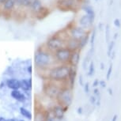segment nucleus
<instances>
[{"instance_id":"f257e3e1","label":"nucleus","mask_w":121,"mask_h":121,"mask_svg":"<svg viewBox=\"0 0 121 121\" xmlns=\"http://www.w3.org/2000/svg\"><path fill=\"white\" fill-rule=\"evenodd\" d=\"M34 64L38 70H48L55 65L58 64L55 59L53 52L45 47L38 48L34 54Z\"/></svg>"},{"instance_id":"f03ea898","label":"nucleus","mask_w":121,"mask_h":121,"mask_svg":"<svg viewBox=\"0 0 121 121\" xmlns=\"http://www.w3.org/2000/svg\"><path fill=\"white\" fill-rule=\"evenodd\" d=\"M71 68L69 64H56L47 70V78L57 82L67 83L68 76ZM68 84V83H67Z\"/></svg>"},{"instance_id":"7ed1b4c3","label":"nucleus","mask_w":121,"mask_h":121,"mask_svg":"<svg viewBox=\"0 0 121 121\" xmlns=\"http://www.w3.org/2000/svg\"><path fill=\"white\" fill-rule=\"evenodd\" d=\"M67 37L68 35L64 29L62 32L56 33L49 36L44 45L50 52H54L61 48L66 47V40Z\"/></svg>"},{"instance_id":"20e7f679","label":"nucleus","mask_w":121,"mask_h":121,"mask_svg":"<svg viewBox=\"0 0 121 121\" xmlns=\"http://www.w3.org/2000/svg\"><path fill=\"white\" fill-rule=\"evenodd\" d=\"M83 0H57L56 7L63 12H76L81 9Z\"/></svg>"},{"instance_id":"39448f33","label":"nucleus","mask_w":121,"mask_h":121,"mask_svg":"<svg viewBox=\"0 0 121 121\" xmlns=\"http://www.w3.org/2000/svg\"><path fill=\"white\" fill-rule=\"evenodd\" d=\"M73 99H74L73 88L69 86H65L59 92L56 98V101L59 104H61L66 108H69L70 104H72Z\"/></svg>"},{"instance_id":"423d86ee","label":"nucleus","mask_w":121,"mask_h":121,"mask_svg":"<svg viewBox=\"0 0 121 121\" xmlns=\"http://www.w3.org/2000/svg\"><path fill=\"white\" fill-rule=\"evenodd\" d=\"M62 84H67V83L57 82L51 81V80L48 79V82L44 86V93L48 98L56 100V98L58 97L60 90H62V88L65 86H68V85L62 86Z\"/></svg>"},{"instance_id":"0eeeda50","label":"nucleus","mask_w":121,"mask_h":121,"mask_svg":"<svg viewBox=\"0 0 121 121\" xmlns=\"http://www.w3.org/2000/svg\"><path fill=\"white\" fill-rule=\"evenodd\" d=\"M66 32H67V35L69 37L76 39V40H79L82 39L84 36H86L88 33H90L91 30H88L80 26L79 25L76 24H69L67 28L65 29Z\"/></svg>"},{"instance_id":"6e6552de","label":"nucleus","mask_w":121,"mask_h":121,"mask_svg":"<svg viewBox=\"0 0 121 121\" xmlns=\"http://www.w3.org/2000/svg\"><path fill=\"white\" fill-rule=\"evenodd\" d=\"M71 52L67 47H63L54 52L53 55L58 64H69Z\"/></svg>"},{"instance_id":"1a4fd4ad","label":"nucleus","mask_w":121,"mask_h":121,"mask_svg":"<svg viewBox=\"0 0 121 121\" xmlns=\"http://www.w3.org/2000/svg\"><path fill=\"white\" fill-rule=\"evenodd\" d=\"M94 20L92 17H90L88 14H83L81 16V17L79 18L78 22V25H79L80 26H82V28L88 29V30H91L93 28V24Z\"/></svg>"},{"instance_id":"9d476101","label":"nucleus","mask_w":121,"mask_h":121,"mask_svg":"<svg viewBox=\"0 0 121 121\" xmlns=\"http://www.w3.org/2000/svg\"><path fill=\"white\" fill-rule=\"evenodd\" d=\"M67 109L68 108H66V107L62 106L61 104H57L56 105H54L53 108H52V112L53 113L55 118L62 120L64 117L65 112H67Z\"/></svg>"},{"instance_id":"9b49d317","label":"nucleus","mask_w":121,"mask_h":121,"mask_svg":"<svg viewBox=\"0 0 121 121\" xmlns=\"http://www.w3.org/2000/svg\"><path fill=\"white\" fill-rule=\"evenodd\" d=\"M80 59H81V50L72 52L69 60V65L71 67H77L80 63Z\"/></svg>"},{"instance_id":"f8f14e48","label":"nucleus","mask_w":121,"mask_h":121,"mask_svg":"<svg viewBox=\"0 0 121 121\" xmlns=\"http://www.w3.org/2000/svg\"><path fill=\"white\" fill-rule=\"evenodd\" d=\"M66 47H67V48H69L71 52L80 50V48H79V40L68 36V37L67 38V40H66Z\"/></svg>"},{"instance_id":"ddd939ff","label":"nucleus","mask_w":121,"mask_h":121,"mask_svg":"<svg viewBox=\"0 0 121 121\" xmlns=\"http://www.w3.org/2000/svg\"><path fill=\"white\" fill-rule=\"evenodd\" d=\"M17 5V0H6L3 4V10L6 12H10Z\"/></svg>"},{"instance_id":"4468645a","label":"nucleus","mask_w":121,"mask_h":121,"mask_svg":"<svg viewBox=\"0 0 121 121\" xmlns=\"http://www.w3.org/2000/svg\"><path fill=\"white\" fill-rule=\"evenodd\" d=\"M77 77V67H71L69 73V76H68V80H67V83L70 87H74L75 80H76Z\"/></svg>"},{"instance_id":"2eb2a0df","label":"nucleus","mask_w":121,"mask_h":121,"mask_svg":"<svg viewBox=\"0 0 121 121\" xmlns=\"http://www.w3.org/2000/svg\"><path fill=\"white\" fill-rule=\"evenodd\" d=\"M6 86L8 88L11 89L12 90H19L21 88V81L16 78H10L8 79L6 82Z\"/></svg>"},{"instance_id":"dca6fc26","label":"nucleus","mask_w":121,"mask_h":121,"mask_svg":"<svg viewBox=\"0 0 121 121\" xmlns=\"http://www.w3.org/2000/svg\"><path fill=\"white\" fill-rule=\"evenodd\" d=\"M81 10H82L86 14H88L90 17H92L93 20L95 19V17H96L95 11L90 4H82V7H81Z\"/></svg>"},{"instance_id":"f3484780","label":"nucleus","mask_w":121,"mask_h":121,"mask_svg":"<svg viewBox=\"0 0 121 121\" xmlns=\"http://www.w3.org/2000/svg\"><path fill=\"white\" fill-rule=\"evenodd\" d=\"M34 14H35L36 17L37 18V19L42 20L49 14V9L44 7V6H42V7L40 8L36 13H34Z\"/></svg>"},{"instance_id":"a211bd4d","label":"nucleus","mask_w":121,"mask_h":121,"mask_svg":"<svg viewBox=\"0 0 121 121\" xmlns=\"http://www.w3.org/2000/svg\"><path fill=\"white\" fill-rule=\"evenodd\" d=\"M32 86H33V83H32L31 78H25L21 81V89H22L26 92L31 90Z\"/></svg>"},{"instance_id":"6ab92c4d","label":"nucleus","mask_w":121,"mask_h":121,"mask_svg":"<svg viewBox=\"0 0 121 121\" xmlns=\"http://www.w3.org/2000/svg\"><path fill=\"white\" fill-rule=\"evenodd\" d=\"M11 96H12L13 98H14L15 100H17L20 102H24L26 100V97L25 96V94H23L22 92H20L18 90H13L11 92Z\"/></svg>"},{"instance_id":"aec40b11","label":"nucleus","mask_w":121,"mask_h":121,"mask_svg":"<svg viewBox=\"0 0 121 121\" xmlns=\"http://www.w3.org/2000/svg\"><path fill=\"white\" fill-rule=\"evenodd\" d=\"M90 32L79 40V48L81 51L85 48L87 46V44L90 43Z\"/></svg>"},{"instance_id":"412c9836","label":"nucleus","mask_w":121,"mask_h":121,"mask_svg":"<svg viewBox=\"0 0 121 121\" xmlns=\"http://www.w3.org/2000/svg\"><path fill=\"white\" fill-rule=\"evenodd\" d=\"M42 6H43V5H42V3L40 0H33V2L32 3L31 6H29V8H30L31 11L33 13H36L40 8L42 7Z\"/></svg>"},{"instance_id":"4be33fe9","label":"nucleus","mask_w":121,"mask_h":121,"mask_svg":"<svg viewBox=\"0 0 121 121\" xmlns=\"http://www.w3.org/2000/svg\"><path fill=\"white\" fill-rule=\"evenodd\" d=\"M96 36H97V28H93L90 31V48H94Z\"/></svg>"},{"instance_id":"5701e85b","label":"nucleus","mask_w":121,"mask_h":121,"mask_svg":"<svg viewBox=\"0 0 121 121\" xmlns=\"http://www.w3.org/2000/svg\"><path fill=\"white\" fill-rule=\"evenodd\" d=\"M20 112H21V114L24 116V117L29 119V120H32L33 115H32V113L28 110V109H26V108H24V107H21V108H20Z\"/></svg>"},{"instance_id":"b1692460","label":"nucleus","mask_w":121,"mask_h":121,"mask_svg":"<svg viewBox=\"0 0 121 121\" xmlns=\"http://www.w3.org/2000/svg\"><path fill=\"white\" fill-rule=\"evenodd\" d=\"M33 0H17V5L22 7H29L31 6Z\"/></svg>"},{"instance_id":"393cba45","label":"nucleus","mask_w":121,"mask_h":121,"mask_svg":"<svg viewBox=\"0 0 121 121\" xmlns=\"http://www.w3.org/2000/svg\"><path fill=\"white\" fill-rule=\"evenodd\" d=\"M104 33H105V41L107 43H109L111 38V30H110V26L108 24L105 25V27H104Z\"/></svg>"},{"instance_id":"a878e982","label":"nucleus","mask_w":121,"mask_h":121,"mask_svg":"<svg viewBox=\"0 0 121 121\" xmlns=\"http://www.w3.org/2000/svg\"><path fill=\"white\" fill-rule=\"evenodd\" d=\"M116 44V41L114 40H112L109 41L108 43V50H107V55H108V57L111 56L112 53L114 51V47H115Z\"/></svg>"},{"instance_id":"bb28decb","label":"nucleus","mask_w":121,"mask_h":121,"mask_svg":"<svg viewBox=\"0 0 121 121\" xmlns=\"http://www.w3.org/2000/svg\"><path fill=\"white\" fill-rule=\"evenodd\" d=\"M94 73H95V66H94V63L93 61H91L89 64V67H88V73H87V75L89 77H92L94 75Z\"/></svg>"},{"instance_id":"cd10ccee","label":"nucleus","mask_w":121,"mask_h":121,"mask_svg":"<svg viewBox=\"0 0 121 121\" xmlns=\"http://www.w3.org/2000/svg\"><path fill=\"white\" fill-rule=\"evenodd\" d=\"M46 116H47V113L44 114L41 112H38L36 115L35 121H44L45 119H46Z\"/></svg>"},{"instance_id":"c85d7f7f","label":"nucleus","mask_w":121,"mask_h":121,"mask_svg":"<svg viewBox=\"0 0 121 121\" xmlns=\"http://www.w3.org/2000/svg\"><path fill=\"white\" fill-rule=\"evenodd\" d=\"M112 69H113V67H112V64H110L108 67V69L107 70V73H106V79L108 80H110L111 78V76H112Z\"/></svg>"},{"instance_id":"c756f323","label":"nucleus","mask_w":121,"mask_h":121,"mask_svg":"<svg viewBox=\"0 0 121 121\" xmlns=\"http://www.w3.org/2000/svg\"><path fill=\"white\" fill-rule=\"evenodd\" d=\"M83 89H84V92H85L86 94H89L90 92V83L89 82H86L85 85L83 86Z\"/></svg>"},{"instance_id":"7c9ffc66","label":"nucleus","mask_w":121,"mask_h":121,"mask_svg":"<svg viewBox=\"0 0 121 121\" xmlns=\"http://www.w3.org/2000/svg\"><path fill=\"white\" fill-rule=\"evenodd\" d=\"M97 97H96V96H90V102L91 104H96L97 103Z\"/></svg>"},{"instance_id":"2f4dec72","label":"nucleus","mask_w":121,"mask_h":121,"mask_svg":"<svg viewBox=\"0 0 121 121\" xmlns=\"http://www.w3.org/2000/svg\"><path fill=\"white\" fill-rule=\"evenodd\" d=\"M113 24H114V26H115L116 28H120V26H121V22H120V20L119 19V18H116L115 20H114V22H113Z\"/></svg>"},{"instance_id":"473e14b6","label":"nucleus","mask_w":121,"mask_h":121,"mask_svg":"<svg viewBox=\"0 0 121 121\" xmlns=\"http://www.w3.org/2000/svg\"><path fill=\"white\" fill-rule=\"evenodd\" d=\"M78 82H79V84H80V86H84V85H85V82H84V78H83V76L82 75H80V76L78 77Z\"/></svg>"},{"instance_id":"72a5a7b5","label":"nucleus","mask_w":121,"mask_h":121,"mask_svg":"<svg viewBox=\"0 0 121 121\" xmlns=\"http://www.w3.org/2000/svg\"><path fill=\"white\" fill-rule=\"evenodd\" d=\"M93 95L96 96L97 98H100V91H99V89L97 88H94V90H93Z\"/></svg>"},{"instance_id":"f704fd0d","label":"nucleus","mask_w":121,"mask_h":121,"mask_svg":"<svg viewBox=\"0 0 121 121\" xmlns=\"http://www.w3.org/2000/svg\"><path fill=\"white\" fill-rule=\"evenodd\" d=\"M99 86H100L101 88H105L107 86V83L104 80H100V82H99Z\"/></svg>"},{"instance_id":"c9c22d12","label":"nucleus","mask_w":121,"mask_h":121,"mask_svg":"<svg viewBox=\"0 0 121 121\" xmlns=\"http://www.w3.org/2000/svg\"><path fill=\"white\" fill-rule=\"evenodd\" d=\"M99 82H100V81L98 79H95L94 81H93V87H94V88H97L98 86H99Z\"/></svg>"},{"instance_id":"e433bc0d","label":"nucleus","mask_w":121,"mask_h":121,"mask_svg":"<svg viewBox=\"0 0 121 121\" xmlns=\"http://www.w3.org/2000/svg\"><path fill=\"white\" fill-rule=\"evenodd\" d=\"M104 27H105V26H104V25L102 23V22H100V23H99L98 24V29H99L100 31H102L103 30V29H104Z\"/></svg>"},{"instance_id":"4c0bfd02","label":"nucleus","mask_w":121,"mask_h":121,"mask_svg":"<svg viewBox=\"0 0 121 121\" xmlns=\"http://www.w3.org/2000/svg\"><path fill=\"white\" fill-rule=\"evenodd\" d=\"M77 113L78 114V115H82V114L83 113V108H82V107H78V108H77Z\"/></svg>"},{"instance_id":"58836bf2","label":"nucleus","mask_w":121,"mask_h":121,"mask_svg":"<svg viewBox=\"0 0 121 121\" xmlns=\"http://www.w3.org/2000/svg\"><path fill=\"white\" fill-rule=\"evenodd\" d=\"M117 120H118V115L115 114V115L112 116V118L111 121H117Z\"/></svg>"},{"instance_id":"ea45409f","label":"nucleus","mask_w":121,"mask_h":121,"mask_svg":"<svg viewBox=\"0 0 121 121\" xmlns=\"http://www.w3.org/2000/svg\"><path fill=\"white\" fill-rule=\"evenodd\" d=\"M108 93H109V95L112 96L113 93H112V88H108Z\"/></svg>"},{"instance_id":"a19ab883","label":"nucleus","mask_w":121,"mask_h":121,"mask_svg":"<svg viewBox=\"0 0 121 121\" xmlns=\"http://www.w3.org/2000/svg\"><path fill=\"white\" fill-rule=\"evenodd\" d=\"M32 71H33V68H32V66H29L28 67V72L29 74H31Z\"/></svg>"},{"instance_id":"79ce46f5","label":"nucleus","mask_w":121,"mask_h":121,"mask_svg":"<svg viewBox=\"0 0 121 121\" xmlns=\"http://www.w3.org/2000/svg\"><path fill=\"white\" fill-rule=\"evenodd\" d=\"M115 56H116V53H115V52H112V55H111V56H110V58L112 59H113L114 58H115Z\"/></svg>"},{"instance_id":"37998d69","label":"nucleus","mask_w":121,"mask_h":121,"mask_svg":"<svg viewBox=\"0 0 121 121\" xmlns=\"http://www.w3.org/2000/svg\"><path fill=\"white\" fill-rule=\"evenodd\" d=\"M118 36H119V34H118L117 33H116L115 34H114V36H113V40H116V39H117Z\"/></svg>"},{"instance_id":"c03bdc74","label":"nucleus","mask_w":121,"mask_h":121,"mask_svg":"<svg viewBox=\"0 0 121 121\" xmlns=\"http://www.w3.org/2000/svg\"><path fill=\"white\" fill-rule=\"evenodd\" d=\"M100 69L101 70H104V63H100Z\"/></svg>"},{"instance_id":"a18cd8bd","label":"nucleus","mask_w":121,"mask_h":121,"mask_svg":"<svg viewBox=\"0 0 121 121\" xmlns=\"http://www.w3.org/2000/svg\"><path fill=\"white\" fill-rule=\"evenodd\" d=\"M0 121H8V120H6V119L3 117H0Z\"/></svg>"},{"instance_id":"49530a36","label":"nucleus","mask_w":121,"mask_h":121,"mask_svg":"<svg viewBox=\"0 0 121 121\" xmlns=\"http://www.w3.org/2000/svg\"><path fill=\"white\" fill-rule=\"evenodd\" d=\"M5 1H6V0H0V4H2V5H3V4L5 3Z\"/></svg>"},{"instance_id":"de8ad7c7","label":"nucleus","mask_w":121,"mask_h":121,"mask_svg":"<svg viewBox=\"0 0 121 121\" xmlns=\"http://www.w3.org/2000/svg\"><path fill=\"white\" fill-rule=\"evenodd\" d=\"M8 121H18V120H15V119H10V120H8Z\"/></svg>"},{"instance_id":"09e8293b","label":"nucleus","mask_w":121,"mask_h":121,"mask_svg":"<svg viewBox=\"0 0 121 121\" xmlns=\"http://www.w3.org/2000/svg\"><path fill=\"white\" fill-rule=\"evenodd\" d=\"M18 121H25V120H18Z\"/></svg>"},{"instance_id":"8fccbe9b","label":"nucleus","mask_w":121,"mask_h":121,"mask_svg":"<svg viewBox=\"0 0 121 121\" xmlns=\"http://www.w3.org/2000/svg\"><path fill=\"white\" fill-rule=\"evenodd\" d=\"M94 1H96V2H97V1H98V0H94Z\"/></svg>"}]
</instances>
